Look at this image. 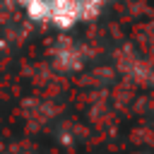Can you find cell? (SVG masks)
<instances>
[{
	"mask_svg": "<svg viewBox=\"0 0 154 154\" xmlns=\"http://www.w3.org/2000/svg\"><path fill=\"white\" fill-rule=\"evenodd\" d=\"M108 0H79V17L82 22H94L106 10Z\"/></svg>",
	"mask_w": 154,
	"mask_h": 154,
	"instance_id": "obj_3",
	"label": "cell"
},
{
	"mask_svg": "<svg viewBox=\"0 0 154 154\" xmlns=\"http://www.w3.org/2000/svg\"><path fill=\"white\" fill-rule=\"evenodd\" d=\"M82 22L79 17V0H48V24L70 31Z\"/></svg>",
	"mask_w": 154,
	"mask_h": 154,
	"instance_id": "obj_1",
	"label": "cell"
},
{
	"mask_svg": "<svg viewBox=\"0 0 154 154\" xmlns=\"http://www.w3.org/2000/svg\"><path fill=\"white\" fill-rule=\"evenodd\" d=\"M53 58H55L58 67H63V70H77L82 65V53H79V48L70 38H60Z\"/></svg>",
	"mask_w": 154,
	"mask_h": 154,
	"instance_id": "obj_2",
	"label": "cell"
}]
</instances>
